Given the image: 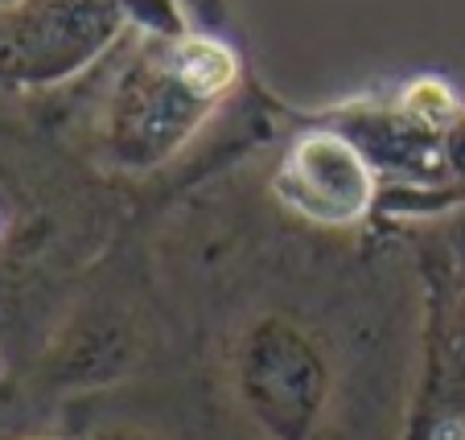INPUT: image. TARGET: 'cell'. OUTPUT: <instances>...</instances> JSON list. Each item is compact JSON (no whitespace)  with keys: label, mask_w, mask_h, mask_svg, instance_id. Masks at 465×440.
I'll list each match as a JSON object with an SVG mask.
<instances>
[{"label":"cell","mask_w":465,"mask_h":440,"mask_svg":"<svg viewBox=\"0 0 465 440\" xmlns=\"http://www.w3.org/2000/svg\"><path fill=\"white\" fill-rule=\"evenodd\" d=\"M440 157H445V181L457 210H465V112L440 136Z\"/></svg>","instance_id":"cell-7"},{"label":"cell","mask_w":465,"mask_h":440,"mask_svg":"<svg viewBox=\"0 0 465 440\" xmlns=\"http://www.w3.org/2000/svg\"><path fill=\"white\" fill-rule=\"evenodd\" d=\"M165 321L141 280L115 272L66 305L29 370V387L45 404H87L128 387L157 362Z\"/></svg>","instance_id":"cell-3"},{"label":"cell","mask_w":465,"mask_h":440,"mask_svg":"<svg viewBox=\"0 0 465 440\" xmlns=\"http://www.w3.org/2000/svg\"><path fill=\"white\" fill-rule=\"evenodd\" d=\"M239 83V58L211 34H161L112 79L95 112L99 161L149 177L182 157Z\"/></svg>","instance_id":"cell-2"},{"label":"cell","mask_w":465,"mask_h":440,"mask_svg":"<svg viewBox=\"0 0 465 440\" xmlns=\"http://www.w3.org/2000/svg\"><path fill=\"white\" fill-rule=\"evenodd\" d=\"M21 440H79L74 432H29V436H21Z\"/></svg>","instance_id":"cell-9"},{"label":"cell","mask_w":465,"mask_h":440,"mask_svg":"<svg viewBox=\"0 0 465 440\" xmlns=\"http://www.w3.org/2000/svg\"><path fill=\"white\" fill-rule=\"evenodd\" d=\"M79 440H185L177 432L153 428V424H128V420H99L74 432Z\"/></svg>","instance_id":"cell-8"},{"label":"cell","mask_w":465,"mask_h":440,"mask_svg":"<svg viewBox=\"0 0 465 440\" xmlns=\"http://www.w3.org/2000/svg\"><path fill=\"white\" fill-rule=\"evenodd\" d=\"M420 334L400 440H465V219L416 247Z\"/></svg>","instance_id":"cell-4"},{"label":"cell","mask_w":465,"mask_h":440,"mask_svg":"<svg viewBox=\"0 0 465 440\" xmlns=\"http://www.w3.org/2000/svg\"><path fill=\"white\" fill-rule=\"evenodd\" d=\"M132 9L136 0H17L0 9V87L74 79L120 37Z\"/></svg>","instance_id":"cell-5"},{"label":"cell","mask_w":465,"mask_h":440,"mask_svg":"<svg viewBox=\"0 0 465 440\" xmlns=\"http://www.w3.org/2000/svg\"><path fill=\"white\" fill-rule=\"evenodd\" d=\"M214 383L247 440H338L351 350L317 308L252 300L219 329Z\"/></svg>","instance_id":"cell-1"},{"label":"cell","mask_w":465,"mask_h":440,"mask_svg":"<svg viewBox=\"0 0 465 440\" xmlns=\"http://www.w3.org/2000/svg\"><path fill=\"white\" fill-rule=\"evenodd\" d=\"M272 198L284 214L317 230H351L379 214L383 181L342 128L309 120L276 161Z\"/></svg>","instance_id":"cell-6"},{"label":"cell","mask_w":465,"mask_h":440,"mask_svg":"<svg viewBox=\"0 0 465 440\" xmlns=\"http://www.w3.org/2000/svg\"><path fill=\"white\" fill-rule=\"evenodd\" d=\"M13 5H17V0H0V9H13Z\"/></svg>","instance_id":"cell-10"}]
</instances>
